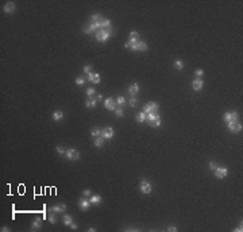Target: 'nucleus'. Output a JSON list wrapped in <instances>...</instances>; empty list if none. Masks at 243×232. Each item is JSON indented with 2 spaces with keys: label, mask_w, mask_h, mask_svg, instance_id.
Listing matches in <instances>:
<instances>
[{
  "label": "nucleus",
  "mask_w": 243,
  "mask_h": 232,
  "mask_svg": "<svg viewBox=\"0 0 243 232\" xmlns=\"http://www.w3.org/2000/svg\"><path fill=\"white\" fill-rule=\"evenodd\" d=\"M55 150H57V152H58L59 155H65V152H66V150H65L64 147H62V146H58V147L55 148Z\"/></svg>",
  "instance_id": "obj_37"
},
{
  "label": "nucleus",
  "mask_w": 243,
  "mask_h": 232,
  "mask_svg": "<svg viewBox=\"0 0 243 232\" xmlns=\"http://www.w3.org/2000/svg\"><path fill=\"white\" fill-rule=\"evenodd\" d=\"M136 104H138V100H136V97L131 96V99H130V105H131V107H136Z\"/></svg>",
  "instance_id": "obj_35"
},
{
  "label": "nucleus",
  "mask_w": 243,
  "mask_h": 232,
  "mask_svg": "<svg viewBox=\"0 0 243 232\" xmlns=\"http://www.w3.org/2000/svg\"><path fill=\"white\" fill-rule=\"evenodd\" d=\"M92 194V192L89 190V189H85V190H82V196L84 197H89Z\"/></svg>",
  "instance_id": "obj_40"
},
{
  "label": "nucleus",
  "mask_w": 243,
  "mask_h": 232,
  "mask_svg": "<svg viewBox=\"0 0 243 232\" xmlns=\"http://www.w3.org/2000/svg\"><path fill=\"white\" fill-rule=\"evenodd\" d=\"M242 231H243V228H242V224L239 225V227H236V228H235V232H242Z\"/></svg>",
  "instance_id": "obj_45"
},
{
  "label": "nucleus",
  "mask_w": 243,
  "mask_h": 232,
  "mask_svg": "<svg viewBox=\"0 0 243 232\" xmlns=\"http://www.w3.org/2000/svg\"><path fill=\"white\" fill-rule=\"evenodd\" d=\"M84 32H85V34H91V32H92V28H91V27H85V28H84Z\"/></svg>",
  "instance_id": "obj_44"
},
{
  "label": "nucleus",
  "mask_w": 243,
  "mask_h": 232,
  "mask_svg": "<svg viewBox=\"0 0 243 232\" xmlns=\"http://www.w3.org/2000/svg\"><path fill=\"white\" fill-rule=\"evenodd\" d=\"M174 68H177L178 70L184 69V62H182L181 59H176V61H174Z\"/></svg>",
  "instance_id": "obj_24"
},
{
  "label": "nucleus",
  "mask_w": 243,
  "mask_h": 232,
  "mask_svg": "<svg viewBox=\"0 0 243 232\" xmlns=\"http://www.w3.org/2000/svg\"><path fill=\"white\" fill-rule=\"evenodd\" d=\"M223 119H224V121L230 123V121H232V115L230 114V112H226V114L223 115Z\"/></svg>",
  "instance_id": "obj_26"
},
{
  "label": "nucleus",
  "mask_w": 243,
  "mask_h": 232,
  "mask_svg": "<svg viewBox=\"0 0 243 232\" xmlns=\"http://www.w3.org/2000/svg\"><path fill=\"white\" fill-rule=\"evenodd\" d=\"M96 93V91H95V88H88L86 89V96L88 97H93V95Z\"/></svg>",
  "instance_id": "obj_31"
},
{
  "label": "nucleus",
  "mask_w": 243,
  "mask_h": 232,
  "mask_svg": "<svg viewBox=\"0 0 243 232\" xmlns=\"http://www.w3.org/2000/svg\"><path fill=\"white\" fill-rule=\"evenodd\" d=\"M91 19H92L93 22H99V20L101 19V16H100V14H93Z\"/></svg>",
  "instance_id": "obj_39"
},
{
  "label": "nucleus",
  "mask_w": 243,
  "mask_h": 232,
  "mask_svg": "<svg viewBox=\"0 0 243 232\" xmlns=\"http://www.w3.org/2000/svg\"><path fill=\"white\" fill-rule=\"evenodd\" d=\"M203 74H204V70H203V69H197V70L195 72V76H196V78H200Z\"/></svg>",
  "instance_id": "obj_38"
},
{
  "label": "nucleus",
  "mask_w": 243,
  "mask_h": 232,
  "mask_svg": "<svg viewBox=\"0 0 243 232\" xmlns=\"http://www.w3.org/2000/svg\"><path fill=\"white\" fill-rule=\"evenodd\" d=\"M100 24H101V27H109V26H111V22H109L108 19H103L100 22Z\"/></svg>",
  "instance_id": "obj_33"
},
{
  "label": "nucleus",
  "mask_w": 243,
  "mask_h": 232,
  "mask_svg": "<svg viewBox=\"0 0 243 232\" xmlns=\"http://www.w3.org/2000/svg\"><path fill=\"white\" fill-rule=\"evenodd\" d=\"M115 115L118 116V117H122V116H123V108H122V107H118V108H116V109H115Z\"/></svg>",
  "instance_id": "obj_32"
},
{
  "label": "nucleus",
  "mask_w": 243,
  "mask_h": 232,
  "mask_svg": "<svg viewBox=\"0 0 243 232\" xmlns=\"http://www.w3.org/2000/svg\"><path fill=\"white\" fill-rule=\"evenodd\" d=\"M15 4L12 1H8L4 4V7H3V12H5V14H14L15 12Z\"/></svg>",
  "instance_id": "obj_11"
},
{
  "label": "nucleus",
  "mask_w": 243,
  "mask_h": 232,
  "mask_svg": "<svg viewBox=\"0 0 243 232\" xmlns=\"http://www.w3.org/2000/svg\"><path fill=\"white\" fill-rule=\"evenodd\" d=\"M161 125V117H157L153 123H150V127H159Z\"/></svg>",
  "instance_id": "obj_30"
},
{
  "label": "nucleus",
  "mask_w": 243,
  "mask_h": 232,
  "mask_svg": "<svg viewBox=\"0 0 243 232\" xmlns=\"http://www.w3.org/2000/svg\"><path fill=\"white\" fill-rule=\"evenodd\" d=\"M51 116H53V120H54V121H59V120L64 119V112H62V111H54Z\"/></svg>",
  "instance_id": "obj_15"
},
{
  "label": "nucleus",
  "mask_w": 243,
  "mask_h": 232,
  "mask_svg": "<svg viewBox=\"0 0 243 232\" xmlns=\"http://www.w3.org/2000/svg\"><path fill=\"white\" fill-rule=\"evenodd\" d=\"M157 117H159V115L155 114V112H150V114H147V121H149V124L153 123V121H154Z\"/></svg>",
  "instance_id": "obj_19"
},
{
  "label": "nucleus",
  "mask_w": 243,
  "mask_h": 232,
  "mask_svg": "<svg viewBox=\"0 0 243 232\" xmlns=\"http://www.w3.org/2000/svg\"><path fill=\"white\" fill-rule=\"evenodd\" d=\"M88 76V80L91 81V82H93V84H99L100 82V74L99 73H89V74H86Z\"/></svg>",
  "instance_id": "obj_13"
},
{
  "label": "nucleus",
  "mask_w": 243,
  "mask_h": 232,
  "mask_svg": "<svg viewBox=\"0 0 243 232\" xmlns=\"http://www.w3.org/2000/svg\"><path fill=\"white\" fill-rule=\"evenodd\" d=\"M96 99H93V97H88V100H86V103H85V107L86 108H95L96 107Z\"/></svg>",
  "instance_id": "obj_17"
},
{
  "label": "nucleus",
  "mask_w": 243,
  "mask_h": 232,
  "mask_svg": "<svg viewBox=\"0 0 243 232\" xmlns=\"http://www.w3.org/2000/svg\"><path fill=\"white\" fill-rule=\"evenodd\" d=\"M89 201H91V204H93V205H99L101 203V197L97 196V194H95V196L91 197V200H89Z\"/></svg>",
  "instance_id": "obj_20"
},
{
  "label": "nucleus",
  "mask_w": 243,
  "mask_h": 232,
  "mask_svg": "<svg viewBox=\"0 0 243 232\" xmlns=\"http://www.w3.org/2000/svg\"><path fill=\"white\" fill-rule=\"evenodd\" d=\"M72 223H73L72 216H70V215H65V216H64V224L65 225H70Z\"/></svg>",
  "instance_id": "obj_23"
},
{
  "label": "nucleus",
  "mask_w": 243,
  "mask_h": 232,
  "mask_svg": "<svg viewBox=\"0 0 243 232\" xmlns=\"http://www.w3.org/2000/svg\"><path fill=\"white\" fill-rule=\"evenodd\" d=\"M76 84H77L78 87H82V85L85 84V78L80 76V77H77V78H76Z\"/></svg>",
  "instance_id": "obj_29"
},
{
  "label": "nucleus",
  "mask_w": 243,
  "mask_h": 232,
  "mask_svg": "<svg viewBox=\"0 0 243 232\" xmlns=\"http://www.w3.org/2000/svg\"><path fill=\"white\" fill-rule=\"evenodd\" d=\"M91 70H92L91 65H85V66H84V73H86V74H89V73H91Z\"/></svg>",
  "instance_id": "obj_41"
},
{
  "label": "nucleus",
  "mask_w": 243,
  "mask_h": 232,
  "mask_svg": "<svg viewBox=\"0 0 243 232\" xmlns=\"http://www.w3.org/2000/svg\"><path fill=\"white\" fill-rule=\"evenodd\" d=\"M147 50V43L143 41H139L138 42V51H146Z\"/></svg>",
  "instance_id": "obj_21"
},
{
  "label": "nucleus",
  "mask_w": 243,
  "mask_h": 232,
  "mask_svg": "<svg viewBox=\"0 0 243 232\" xmlns=\"http://www.w3.org/2000/svg\"><path fill=\"white\" fill-rule=\"evenodd\" d=\"M65 211H66V205L61 204V203L51 207V208H49V212H53V213H65Z\"/></svg>",
  "instance_id": "obj_5"
},
{
  "label": "nucleus",
  "mask_w": 243,
  "mask_h": 232,
  "mask_svg": "<svg viewBox=\"0 0 243 232\" xmlns=\"http://www.w3.org/2000/svg\"><path fill=\"white\" fill-rule=\"evenodd\" d=\"M124 103H126V99L123 97V96H118V97H116V104H118L119 107H122Z\"/></svg>",
  "instance_id": "obj_25"
},
{
  "label": "nucleus",
  "mask_w": 243,
  "mask_h": 232,
  "mask_svg": "<svg viewBox=\"0 0 243 232\" xmlns=\"http://www.w3.org/2000/svg\"><path fill=\"white\" fill-rule=\"evenodd\" d=\"M114 135H115V131L111 127H107L101 131V138H104V139H112Z\"/></svg>",
  "instance_id": "obj_10"
},
{
  "label": "nucleus",
  "mask_w": 243,
  "mask_h": 232,
  "mask_svg": "<svg viewBox=\"0 0 243 232\" xmlns=\"http://www.w3.org/2000/svg\"><path fill=\"white\" fill-rule=\"evenodd\" d=\"M49 221H50L51 224H55V221H57V220H55V216H54V213H53V212H49Z\"/></svg>",
  "instance_id": "obj_34"
},
{
  "label": "nucleus",
  "mask_w": 243,
  "mask_h": 232,
  "mask_svg": "<svg viewBox=\"0 0 243 232\" xmlns=\"http://www.w3.org/2000/svg\"><path fill=\"white\" fill-rule=\"evenodd\" d=\"M88 231H89V232H95L96 230H95V228H88Z\"/></svg>",
  "instance_id": "obj_49"
},
{
  "label": "nucleus",
  "mask_w": 243,
  "mask_h": 232,
  "mask_svg": "<svg viewBox=\"0 0 243 232\" xmlns=\"http://www.w3.org/2000/svg\"><path fill=\"white\" fill-rule=\"evenodd\" d=\"M214 174H215V177L216 178H219V180H222V178H224L226 175L228 174V169L227 167H216L215 170H214Z\"/></svg>",
  "instance_id": "obj_4"
},
{
  "label": "nucleus",
  "mask_w": 243,
  "mask_h": 232,
  "mask_svg": "<svg viewBox=\"0 0 243 232\" xmlns=\"http://www.w3.org/2000/svg\"><path fill=\"white\" fill-rule=\"evenodd\" d=\"M216 167H218V165H216L214 161H212V162H209V169H211V170H215Z\"/></svg>",
  "instance_id": "obj_42"
},
{
  "label": "nucleus",
  "mask_w": 243,
  "mask_h": 232,
  "mask_svg": "<svg viewBox=\"0 0 243 232\" xmlns=\"http://www.w3.org/2000/svg\"><path fill=\"white\" fill-rule=\"evenodd\" d=\"M145 120H147V115L145 114V112H139L138 115H136V121H139V123H143Z\"/></svg>",
  "instance_id": "obj_18"
},
{
  "label": "nucleus",
  "mask_w": 243,
  "mask_h": 232,
  "mask_svg": "<svg viewBox=\"0 0 243 232\" xmlns=\"http://www.w3.org/2000/svg\"><path fill=\"white\" fill-rule=\"evenodd\" d=\"M91 205H92L91 201H89L86 197H84V196H82V198H80V200H78V207L81 208L82 211H86L89 207H91Z\"/></svg>",
  "instance_id": "obj_9"
},
{
  "label": "nucleus",
  "mask_w": 243,
  "mask_h": 232,
  "mask_svg": "<svg viewBox=\"0 0 243 232\" xmlns=\"http://www.w3.org/2000/svg\"><path fill=\"white\" fill-rule=\"evenodd\" d=\"M69 227H70L72 230H77V224H76V223H72L70 225H69Z\"/></svg>",
  "instance_id": "obj_46"
},
{
  "label": "nucleus",
  "mask_w": 243,
  "mask_h": 232,
  "mask_svg": "<svg viewBox=\"0 0 243 232\" xmlns=\"http://www.w3.org/2000/svg\"><path fill=\"white\" fill-rule=\"evenodd\" d=\"M109 35H111V32H109L108 30H100V31H97V34H96V38H97V41H100V42H107Z\"/></svg>",
  "instance_id": "obj_3"
},
{
  "label": "nucleus",
  "mask_w": 243,
  "mask_h": 232,
  "mask_svg": "<svg viewBox=\"0 0 243 232\" xmlns=\"http://www.w3.org/2000/svg\"><path fill=\"white\" fill-rule=\"evenodd\" d=\"M203 87H204V81H203L201 78H196V80H193V82H192L193 91H201Z\"/></svg>",
  "instance_id": "obj_12"
},
{
  "label": "nucleus",
  "mask_w": 243,
  "mask_h": 232,
  "mask_svg": "<svg viewBox=\"0 0 243 232\" xmlns=\"http://www.w3.org/2000/svg\"><path fill=\"white\" fill-rule=\"evenodd\" d=\"M138 38H139V34L136 31H131V32H130V39H136V41H138Z\"/></svg>",
  "instance_id": "obj_36"
},
{
  "label": "nucleus",
  "mask_w": 243,
  "mask_h": 232,
  "mask_svg": "<svg viewBox=\"0 0 243 232\" xmlns=\"http://www.w3.org/2000/svg\"><path fill=\"white\" fill-rule=\"evenodd\" d=\"M177 230H178V228H177V227H174V225H170V227L168 228V231H170V232H176Z\"/></svg>",
  "instance_id": "obj_43"
},
{
  "label": "nucleus",
  "mask_w": 243,
  "mask_h": 232,
  "mask_svg": "<svg viewBox=\"0 0 243 232\" xmlns=\"http://www.w3.org/2000/svg\"><path fill=\"white\" fill-rule=\"evenodd\" d=\"M89 27H91V28H92V31H95V30H97V28H100V27H101V24H100V20H99V22H93V23H92V24H91V26H89Z\"/></svg>",
  "instance_id": "obj_27"
},
{
  "label": "nucleus",
  "mask_w": 243,
  "mask_h": 232,
  "mask_svg": "<svg viewBox=\"0 0 243 232\" xmlns=\"http://www.w3.org/2000/svg\"><path fill=\"white\" fill-rule=\"evenodd\" d=\"M151 190H153V186H151L150 182L147 180H142V182H141V192L143 194H150Z\"/></svg>",
  "instance_id": "obj_1"
},
{
  "label": "nucleus",
  "mask_w": 243,
  "mask_h": 232,
  "mask_svg": "<svg viewBox=\"0 0 243 232\" xmlns=\"http://www.w3.org/2000/svg\"><path fill=\"white\" fill-rule=\"evenodd\" d=\"M92 136H93V138L101 136V131L99 130V128H93V130H92Z\"/></svg>",
  "instance_id": "obj_28"
},
{
  "label": "nucleus",
  "mask_w": 243,
  "mask_h": 232,
  "mask_svg": "<svg viewBox=\"0 0 243 232\" xmlns=\"http://www.w3.org/2000/svg\"><path fill=\"white\" fill-rule=\"evenodd\" d=\"M1 231H3V232H8L9 228H8V227H1Z\"/></svg>",
  "instance_id": "obj_47"
},
{
  "label": "nucleus",
  "mask_w": 243,
  "mask_h": 232,
  "mask_svg": "<svg viewBox=\"0 0 243 232\" xmlns=\"http://www.w3.org/2000/svg\"><path fill=\"white\" fill-rule=\"evenodd\" d=\"M96 100H103V95H97V97H96Z\"/></svg>",
  "instance_id": "obj_48"
},
{
  "label": "nucleus",
  "mask_w": 243,
  "mask_h": 232,
  "mask_svg": "<svg viewBox=\"0 0 243 232\" xmlns=\"http://www.w3.org/2000/svg\"><path fill=\"white\" fill-rule=\"evenodd\" d=\"M41 227H42V219H41V217H35L34 220H32L31 230H32V231H38Z\"/></svg>",
  "instance_id": "obj_14"
},
{
  "label": "nucleus",
  "mask_w": 243,
  "mask_h": 232,
  "mask_svg": "<svg viewBox=\"0 0 243 232\" xmlns=\"http://www.w3.org/2000/svg\"><path fill=\"white\" fill-rule=\"evenodd\" d=\"M242 124L241 123H238V121H230L228 123V130L231 131V132H241L242 131Z\"/></svg>",
  "instance_id": "obj_8"
},
{
  "label": "nucleus",
  "mask_w": 243,
  "mask_h": 232,
  "mask_svg": "<svg viewBox=\"0 0 243 232\" xmlns=\"http://www.w3.org/2000/svg\"><path fill=\"white\" fill-rule=\"evenodd\" d=\"M65 157L70 161H77L80 158V152L77 150H74V148H68L65 152Z\"/></svg>",
  "instance_id": "obj_2"
},
{
  "label": "nucleus",
  "mask_w": 243,
  "mask_h": 232,
  "mask_svg": "<svg viewBox=\"0 0 243 232\" xmlns=\"http://www.w3.org/2000/svg\"><path fill=\"white\" fill-rule=\"evenodd\" d=\"M157 109H158V104L151 101V103H147V104H146V107L143 108V112L147 115V114H150V112H157Z\"/></svg>",
  "instance_id": "obj_6"
},
{
  "label": "nucleus",
  "mask_w": 243,
  "mask_h": 232,
  "mask_svg": "<svg viewBox=\"0 0 243 232\" xmlns=\"http://www.w3.org/2000/svg\"><path fill=\"white\" fill-rule=\"evenodd\" d=\"M95 146L96 147H103V146H104V138H100V136L96 138L95 139Z\"/></svg>",
  "instance_id": "obj_22"
},
{
  "label": "nucleus",
  "mask_w": 243,
  "mask_h": 232,
  "mask_svg": "<svg viewBox=\"0 0 243 232\" xmlns=\"http://www.w3.org/2000/svg\"><path fill=\"white\" fill-rule=\"evenodd\" d=\"M116 105H118V104H116L115 100H114V99H111V97H108V99H105V100H104V107L107 108L108 111H115V109L118 108Z\"/></svg>",
  "instance_id": "obj_7"
},
{
  "label": "nucleus",
  "mask_w": 243,
  "mask_h": 232,
  "mask_svg": "<svg viewBox=\"0 0 243 232\" xmlns=\"http://www.w3.org/2000/svg\"><path fill=\"white\" fill-rule=\"evenodd\" d=\"M128 92H130V95H132V96L136 95V93L139 92V85L136 84V82H134V84H132L131 87L128 88Z\"/></svg>",
  "instance_id": "obj_16"
}]
</instances>
